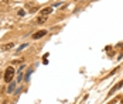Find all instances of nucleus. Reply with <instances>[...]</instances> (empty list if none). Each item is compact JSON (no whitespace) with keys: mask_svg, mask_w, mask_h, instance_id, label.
Segmentation results:
<instances>
[{"mask_svg":"<svg viewBox=\"0 0 123 104\" xmlns=\"http://www.w3.org/2000/svg\"><path fill=\"white\" fill-rule=\"evenodd\" d=\"M13 77H14V68H7L6 72H4V80L7 82V83H10L13 80Z\"/></svg>","mask_w":123,"mask_h":104,"instance_id":"nucleus-1","label":"nucleus"},{"mask_svg":"<svg viewBox=\"0 0 123 104\" xmlns=\"http://www.w3.org/2000/svg\"><path fill=\"white\" fill-rule=\"evenodd\" d=\"M47 35V31L45 30H40L37 33H34L33 34V39H40V38H43V37H45Z\"/></svg>","mask_w":123,"mask_h":104,"instance_id":"nucleus-2","label":"nucleus"},{"mask_svg":"<svg viewBox=\"0 0 123 104\" xmlns=\"http://www.w3.org/2000/svg\"><path fill=\"white\" fill-rule=\"evenodd\" d=\"M122 86H123V80L117 82V83H116V84H115V86H113V87L111 89V93H109V96H112L113 93H115V92H117L119 89H122Z\"/></svg>","mask_w":123,"mask_h":104,"instance_id":"nucleus-3","label":"nucleus"},{"mask_svg":"<svg viewBox=\"0 0 123 104\" xmlns=\"http://www.w3.org/2000/svg\"><path fill=\"white\" fill-rule=\"evenodd\" d=\"M51 11H52V7H45V9H43L41 10V16H48V14H51Z\"/></svg>","mask_w":123,"mask_h":104,"instance_id":"nucleus-4","label":"nucleus"},{"mask_svg":"<svg viewBox=\"0 0 123 104\" xmlns=\"http://www.w3.org/2000/svg\"><path fill=\"white\" fill-rule=\"evenodd\" d=\"M13 46H14V44H13V42H9V44H6V45L1 46V49H3V51H7V49H12Z\"/></svg>","mask_w":123,"mask_h":104,"instance_id":"nucleus-5","label":"nucleus"},{"mask_svg":"<svg viewBox=\"0 0 123 104\" xmlns=\"http://www.w3.org/2000/svg\"><path fill=\"white\" fill-rule=\"evenodd\" d=\"M45 21H47V16H41V17H38V20H37L38 24H43V23H45Z\"/></svg>","mask_w":123,"mask_h":104,"instance_id":"nucleus-6","label":"nucleus"},{"mask_svg":"<svg viewBox=\"0 0 123 104\" xmlns=\"http://www.w3.org/2000/svg\"><path fill=\"white\" fill-rule=\"evenodd\" d=\"M17 14H18L20 17H24V16H25V11H24V10H18V13H17Z\"/></svg>","mask_w":123,"mask_h":104,"instance_id":"nucleus-7","label":"nucleus"},{"mask_svg":"<svg viewBox=\"0 0 123 104\" xmlns=\"http://www.w3.org/2000/svg\"><path fill=\"white\" fill-rule=\"evenodd\" d=\"M25 46H27V44H24V45H21L20 48H18V49H17V51H21V49H24Z\"/></svg>","mask_w":123,"mask_h":104,"instance_id":"nucleus-8","label":"nucleus"},{"mask_svg":"<svg viewBox=\"0 0 123 104\" xmlns=\"http://www.w3.org/2000/svg\"><path fill=\"white\" fill-rule=\"evenodd\" d=\"M122 104H123V100H122Z\"/></svg>","mask_w":123,"mask_h":104,"instance_id":"nucleus-9","label":"nucleus"}]
</instances>
